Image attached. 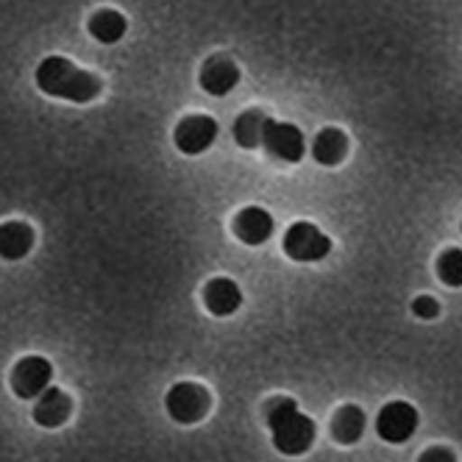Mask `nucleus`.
I'll use <instances>...</instances> for the list:
<instances>
[{"label":"nucleus","instance_id":"19","mask_svg":"<svg viewBox=\"0 0 462 462\" xmlns=\"http://www.w3.org/2000/svg\"><path fill=\"white\" fill-rule=\"evenodd\" d=\"M412 315L420 320H435L440 315V304L432 299V295H418L412 301Z\"/></svg>","mask_w":462,"mask_h":462},{"label":"nucleus","instance_id":"1","mask_svg":"<svg viewBox=\"0 0 462 462\" xmlns=\"http://www.w3.org/2000/svg\"><path fill=\"white\" fill-rule=\"evenodd\" d=\"M34 81L45 95L64 97V101H73V104H89L104 89L101 76L76 68V64L64 56H45L37 64Z\"/></svg>","mask_w":462,"mask_h":462},{"label":"nucleus","instance_id":"4","mask_svg":"<svg viewBox=\"0 0 462 462\" xmlns=\"http://www.w3.org/2000/svg\"><path fill=\"white\" fill-rule=\"evenodd\" d=\"M282 251L292 262H320L332 254V237H328L326 231H320L315 223L299 220L284 231Z\"/></svg>","mask_w":462,"mask_h":462},{"label":"nucleus","instance_id":"18","mask_svg":"<svg viewBox=\"0 0 462 462\" xmlns=\"http://www.w3.org/2000/svg\"><path fill=\"white\" fill-rule=\"evenodd\" d=\"M438 276L446 287H462V251L448 248L438 259Z\"/></svg>","mask_w":462,"mask_h":462},{"label":"nucleus","instance_id":"10","mask_svg":"<svg viewBox=\"0 0 462 462\" xmlns=\"http://www.w3.org/2000/svg\"><path fill=\"white\" fill-rule=\"evenodd\" d=\"M198 84H201L204 92L215 95V97H223L228 95L240 84V68L228 56H209L204 64H201V76H198Z\"/></svg>","mask_w":462,"mask_h":462},{"label":"nucleus","instance_id":"12","mask_svg":"<svg viewBox=\"0 0 462 462\" xmlns=\"http://www.w3.org/2000/svg\"><path fill=\"white\" fill-rule=\"evenodd\" d=\"M73 412V402L70 395L59 390V387H48L42 395H37L34 399V410H31V415H34V420L45 429H56L61 426L64 420L70 418Z\"/></svg>","mask_w":462,"mask_h":462},{"label":"nucleus","instance_id":"15","mask_svg":"<svg viewBox=\"0 0 462 462\" xmlns=\"http://www.w3.org/2000/svg\"><path fill=\"white\" fill-rule=\"evenodd\" d=\"M271 117L262 109H245L237 115L235 125H231V134H235L237 145L245 151L262 148V140H265V128H268Z\"/></svg>","mask_w":462,"mask_h":462},{"label":"nucleus","instance_id":"20","mask_svg":"<svg viewBox=\"0 0 462 462\" xmlns=\"http://www.w3.org/2000/svg\"><path fill=\"white\" fill-rule=\"evenodd\" d=\"M418 462H457V454L446 446H432L418 457Z\"/></svg>","mask_w":462,"mask_h":462},{"label":"nucleus","instance_id":"5","mask_svg":"<svg viewBox=\"0 0 462 462\" xmlns=\"http://www.w3.org/2000/svg\"><path fill=\"white\" fill-rule=\"evenodd\" d=\"M420 415L410 402H387L376 415V432L384 443L402 446L418 432Z\"/></svg>","mask_w":462,"mask_h":462},{"label":"nucleus","instance_id":"13","mask_svg":"<svg viewBox=\"0 0 462 462\" xmlns=\"http://www.w3.org/2000/svg\"><path fill=\"white\" fill-rule=\"evenodd\" d=\"M34 226H28L25 220H6L0 223V259L17 262L31 254L34 248Z\"/></svg>","mask_w":462,"mask_h":462},{"label":"nucleus","instance_id":"17","mask_svg":"<svg viewBox=\"0 0 462 462\" xmlns=\"http://www.w3.org/2000/svg\"><path fill=\"white\" fill-rule=\"evenodd\" d=\"M365 423H368L365 412L356 404H346L332 418V435L340 446H354L362 438V432H365Z\"/></svg>","mask_w":462,"mask_h":462},{"label":"nucleus","instance_id":"3","mask_svg":"<svg viewBox=\"0 0 462 462\" xmlns=\"http://www.w3.org/2000/svg\"><path fill=\"white\" fill-rule=\"evenodd\" d=\"M164 410L176 423L189 426L207 418V412L212 410V395L198 382H179L164 393Z\"/></svg>","mask_w":462,"mask_h":462},{"label":"nucleus","instance_id":"16","mask_svg":"<svg viewBox=\"0 0 462 462\" xmlns=\"http://www.w3.org/2000/svg\"><path fill=\"white\" fill-rule=\"evenodd\" d=\"M89 34L101 42V45H115L125 37V31H128V20L117 12V9H97L89 23Z\"/></svg>","mask_w":462,"mask_h":462},{"label":"nucleus","instance_id":"9","mask_svg":"<svg viewBox=\"0 0 462 462\" xmlns=\"http://www.w3.org/2000/svg\"><path fill=\"white\" fill-rule=\"evenodd\" d=\"M273 215L262 207H245L235 215V223H231V231L243 245H265L273 237Z\"/></svg>","mask_w":462,"mask_h":462},{"label":"nucleus","instance_id":"14","mask_svg":"<svg viewBox=\"0 0 462 462\" xmlns=\"http://www.w3.org/2000/svg\"><path fill=\"white\" fill-rule=\"evenodd\" d=\"M348 153V137L346 131L340 128H320L315 140H312V159L318 164H326V168H335V164H340Z\"/></svg>","mask_w":462,"mask_h":462},{"label":"nucleus","instance_id":"6","mask_svg":"<svg viewBox=\"0 0 462 462\" xmlns=\"http://www.w3.org/2000/svg\"><path fill=\"white\" fill-rule=\"evenodd\" d=\"M51 382H53V365L40 354L23 356L12 368V390L23 402H31V399H37V395H42L51 387Z\"/></svg>","mask_w":462,"mask_h":462},{"label":"nucleus","instance_id":"7","mask_svg":"<svg viewBox=\"0 0 462 462\" xmlns=\"http://www.w3.org/2000/svg\"><path fill=\"white\" fill-rule=\"evenodd\" d=\"M217 134H220V125L212 115H187L173 128V143L181 153L198 156L215 145Z\"/></svg>","mask_w":462,"mask_h":462},{"label":"nucleus","instance_id":"2","mask_svg":"<svg viewBox=\"0 0 462 462\" xmlns=\"http://www.w3.org/2000/svg\"><path fill=\"white\" fill-rule=\"evenodd\" d=\"M265 423L276 451L284 457H301L315 443V420L299 410V402L290 395H276L265 404Z\"/></svg>","mask_w":462,"mask_h":462},{"label":"nucleus","instance_id":"11","mask_svg":"<svg viewBox=\"0 0 462 462\" xmlns=\"http://www.w3.org/2000/svg\"><path fill=\"white\" fill-rule=\"evenodd\" d=\"M204 304L215 318H228L243 307V290L235 279H209L204 287Z\"/></svg>","mask_w":462,"mask_h":462},{"label":"nucleus","instance_id":"8","mask_svg":"<svg viewBox=\"0 0 462 462\" xmlns=\"http://www.w3.org/2000/svg\"><path fill=\"white\" fill-rule=\"evenodd\" d=\"M262 148H265L273 159L295 164L301 162L307 153V140H304V131L292 123H279L271 120L265 128V140H262Z\"/></svg>","mask_w":462,"mask_h":462}]
</instances>
